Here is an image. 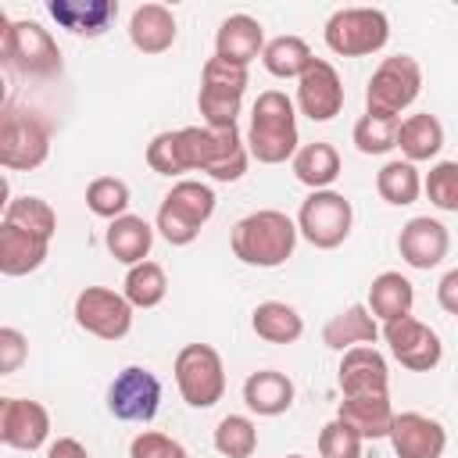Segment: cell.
<instances>
[{
  "mask_svg": "<svg viewBox=\"0 0 458 458\" xmlns=\"http://www.w3.org/2000/svg\"><path fill=\"white\" fill-rule=\"evenodd\" d=\"M233 254L243 261V265H254V268H276L283 265L293 247H297V222L276 208H265V211H250L243 215L236 225H233Z\"/></svg>",
  "mask_w": 458,
  "mask_h": 458,
  "instance_id": "3",
  "label": "cell"
},
{
  "mask_svg": "<svg viewBox=\"0 0 458 458\" xmlns=\"http://www.w3.org/2000/svg\"><path fill=\"white\" fill-rule=\"evenodd\" d=\"M290 165H293L297 182L311 186V193H315V190H329V186L336 182V175H340V154H336L333 143H322V140L304 143V147L293 154Z\"/></svg>",
  "mask_w": 458,
  "mask_h": 458,
  "instance_id": "30",
  "label": "cell"
},
{
  "mask_svg": "<svg viewBox=\"0 0 458 458\" xmlns=\"http://www.w3.org/2000/svg\"><path fill=\"white\" fill-rule=\"evenodd\" d=\"M25 354H29L25 336H21L14 326H4V329H0V376L14 372V369L25 361Z\"/></svg>",
  "mask_w": 458,
  "mask_h": 458,
  "instance_id": "41",
  "label": "cell"
},
{
  "mask_svg": "<svg viewBox=\"0 0 458 458\" xmlns=\"http://www.w3.org/2000/svg\"><path fill=\"white\" fill-rule=\"evenodd\" d=\"M397 125H401V118L361 114V118L354 122L351 140H354V147H358L361 154H386V150L397 147Z\"/></svg>",
  "mask_w": 458,
  "mask_h": 458,
  "instance_id": "37",
  "label": "cell"
},
{
  "mask_svg": "<svg viewBox=\"0 0 458 458\" xmlns=\"http://www.w3.org/2000/svg\"><path fill=\"white\" fill-rule=\"evenodd\" d=\"M247 150L261 165H283L286 157L293 161L297 147V111L293 100L283 89H265L258 93L250 107V125H247Z\"/></svg>",
  "mask_w": 458,
  "mask_h": 458,
  "instance_id": "2",
  "label": "cell"
},
{
  "mask_svg": "<svg viewBox=\"0 0 458 458\" xmlns=\"http://www.w3.org/2000/svg\"><path fill=\"white\" fill-rule=\"evenodd\" d=\"M397 147L404 154V161H429L440 154L444 147V125L437 114L429 111H419V114H408L401 125H397Z\"/></svg>",
  "mask_w": 458,
  "mask_h": 458,
  "instance_id": "28",
  "label": "cell"
},
{
  "mask_svg": "<svg viewBox=\"0 0 458 458\" xmlns=\"http://www.w3.org/2000/svg\"><path fill=\"white\" fill-rule=\"evenodd\" d=\"M247 140L236 125L211 129V125H186L157 132L147 143V165L157 175H182V172H208L218 182H236L247 172Z\"/></svg>",
  "mask_w": 458,
  "mask_h": 458,
  "instance_id": "1",
  "label": "cell"
},
{
  "mask_svg": "<svg viewBox=\"0 0 458 458\" xmlns=\"http://www.w3.org/2000/svg\"><path fill=\"white\" fill-rule=\"evenodd\" d=\"M415 304V290L401 272H379L369 286V311L376 315V322H397L404 315H411Z\"/></svg>",
  "mask_w": 458,
  "mask_h": 458,
  "instance_id": "29",
  "label": "cell"
},
{
  "mask_svg": "<svg viewBox=\"0 0 458 458\" xmlns=\"http://www.w3.org/2000/svg\"><path fill=\"white\" fill-rule=\"evenodd\" d=\"M336 383L344 390V397H361V394H386L390 386V372H386V358L361 344V347H351L344 351L340 358V369H336Z\"/></svg>",
  "mask_w": 458,
  "mask_h": 458,
  "instance_id": "19",
  "label": "cell"
},
{
  "mask_svg": "<svg viewBox=\"0 0 458 458\" xmlns=\"http://www.w3.org/2000/svg\"><path fill=\"white\" fill-rule=\"evenodd\" d=\"M175 386L190 408H211L225 394V365L211 344H186L175 354Z\"/></svg>",
  "mask_w": 458,
  "mask_h": 458,
  "instance_id": "10",
  "label": "cell"
},
{
  "mask_svg": "<svg viewBox=\"0 0 458 458\" xmlns=\"http://www.w3.org/2000/svg\"><path fill=\"white\" fill-rule=\"evenodd\" d=\"M286 458H304V454H286Z\"/></svg>",
  "mask_w": 458,
  "mask_h": 458,
  "instance_id": "44",
  "label": "cell"
},
{
  "mask_svg": "<svg viewBox=\"0 0 458 458\" xmlns=\"http://www.w3.org/2000/svg\"><path fill=\"white\" fill-rule=\"evenodd\" d=\"M447 247H451L447 225L437 222V218H429V215H415V218H408L401 225L397 250H401V258L411 268H437L447 258Z\"/></svg>",
  "mask_w": 458,
  "mask_h": 458,
  "instance_id": "17",
  "label": "cell"
},
{
  "mask_svg": "<svg viewBox=\"0 0 458 458\" xmlns=\"http://www.w3.org/2000/svg\"><path fill=\"white\" fill-rule=\"evenodd\" d=\"M419 89H422V68L415 57L408 54L383 57L365 86V114L401 118V111L415 104Z\"/></svg>",
  "mask_w": 458,
  "mask_h": 458,
  "instance_id": "7",
  "label": "cell"
},
{
  "mask_svg": "<svg viewBox=\"0 0 458 458\" xmlns=\"http://www.w3.org/2000/svg\"><path fill=\"white\" fill-rule=\"evenodd\" d=\"M47 458H89V451L75 440V437H57L47 451Z\"/></svg>",
  "mask_w": 458,
  "mask_h": 458,
  "instance_id": "43",
  "label": "cell"
},
{
  "mask_svg": "<svg viewBox=\"0 0 458 458\" xmlns=\"http://www.w3.org/2000/svg\"><path fill=\"white\" fill-rule=\"evenodd\" d=\"M426 197L440 208V211H451L458 215V161H437L422 182Z\"/></svg>",
  "mask_w": 458,
  "mask_h": 458,
  "instance_id": "38",
  "label": "cell"
},
{
  "mask_svg": "<svg viewBox=\"0 0 458 458\" xmlns=\"http://www.w3.org/2000/svg\"><path fill=\"white\" fill-rule=\"evenodd\" d=\"M351 222H354V208L344 193L336 190H315L304 197L301 211H297V233L318 247V250H333L351 236Z\"/></svg>",
  "mask_w": 458,
  "mask_h": 458,
  "instance_id": "11",
  "label": "cell"
},
{
  "mask_svg": "<svg viewBox=\"0 0 458 458\" xmlns=\"http://www.w3.org/2000/svg\"><path fill=\"white\" fill-rule=\"evenodd\" d=\"M104 243H107V250H111L114 261H122V265L132 268V265L147 261L150 243H154V229H150V222L140 218V215H122V218H114V222L107 225Z\"/></svg>",
  "mask_w": 458,
  "mask_h": 458,
  "instance_id": "27",
  "label": "cell"
},
{
  "mask_svg": "<svg viewBox=\"0 0 458 458\" xmlns=\"http://www.w3.org/2000/svg\"><path fill=\"white\" fill-rule=\"evenodd\" d=\"M390 444L397 458H440L447 447V429L422 411H401L390 426Z\"/></svg>",
  "mask_w": 458,
  "mask_h": 458,
  "instance_id": "18",
  "label": "cell"
},
{
  "mask_svg": "<svg viewBox=\"0 0 458 458\" xmlns=\"http://www.w3.org/2000/svg\"><path fill=\"white\" fill-rule=\"evenodd\" d=\"M318 454L322 458H361V437L347 422L333 419L318 433Z\"/></svg>",
  "mask_w": 458,
  "mask_h": 458,
  "instance_id": "39",
  "label": "cell"
},
{
  "mask_svg": "<svg viewBox=\"0 0 458 458\" xmlns=\"http://www.w3.org/2000/svg\"><path fill=\"white\" fill-rule=\"evenodd\" d=\"M250 329L265 344H293L304 333V318L297 315V308H290L283 301H261L250 315Z\"/></svg>",
  "mask_w": 458,
  "mask_h": 458,
  "instance_id": "31",
  "label": "cell"
},
{
  "mask_svg": "<svg viewBox=\"0 0 458 458\" xmlns=\"http://www.w3.org/2000/svg\"><path fill=\"white\" fill-rule=\"evenodd\" d=\"M243 404L254 415H265V419L290 411V404H293V383H290V376H283L276 369L250 372L243 379Z\"/></svg>",
  "mask_w": 458,
  "mask_h": 458,
  "instance_id": "25",
  "label": "cell"
},
{
  "mask_svg": "<svg viewBox=\"0 0 458 458\" xmlns=\"http://www.w3.org/2000/svg\"><path fill=\"white\" fill-rule=\"evenodd\" d=\"M258 447V429L247 415H225L215 426V451L225 458H250Z\"/></svg>",
  "mask_w": 458,
  "mask_h": 458,
  "instance_id": "36",
  "label": "cell"
},
{
  "mask_svg": "<svg viewBox=\"0 0 458 458\" xmlns=\"http://www.w3.org/2000/svg\"><path fill=\"white\" fill-rule=\"evenodd\" d=\"M265 50V29L250 14H229L215 32V57L247 68Z\"/></svg>",
  "mask_w": 458,
  "mask_h": 458,
  "instance_id": "22",
  "label": "cell"
},
{
  "mask_svg": "<svg viewBox=\"0 0 458 458\" xmlns=\"http://www.w3.org/2000/svg\"><path fill=\"white\" fill-rule=\"evenodd\" d=\"M75 322L97 340H122L132 329V304L107 286H86L75 297Z\"/></svg>",
  "mask_w": 458,
  "mask_h": 458,
  "instance_id": "12",
  "label": "cell"
},
{
  "mask_svg": "<svg viewBox=\"0 0 458 458\" xmlns=\"http://www.w3.org/2000/svg\"><path fill=\"white\" fill-rule=\"evenodd\" d=\"M50 154V125L18 104H4L0 114V165L11 172H32Z\"/></svg>",
  "mask_w": 458,
  "mask_h": 458,
  "instance_id": "6",
  "label": "cell"
},
{
  "mask_svg": "<svg viewBox=\"0 0 458 458\" xmlns=\"http://www.w3.org/2000/svg\"><path fill=\"white\" fill-rule=\"evenodd\" d=\"M261 61H265L268 75H276V79H301L315 57H311V47L301 36H276V39L265 43Z\"/></svg>",
  "mask_w": 458,
  "mask_h": 458,
  "instance_id": "32",
  "label": "cell"
},
{
  "mask_svg": "<svg viewBox=\"0 0 458 458\" xmlns=\"http://www.w3.org/2000/svg\"><path fill=\"white\" fill-rule=\"evenodd\" d=\"M336 419L347 422L361 440H379V437H390V426L397 415L386 394H361V397H344Z\"/></svg>",
  "mask_w": 458,
  "mask_h": 458,
  "instance_id": "23",
  "label": "cell"
},
{
  "mask_svg": "<svg viewBox=\"0 0 458 458\" xmlns=\"http://www.w3.org/2000/svg\"><path fill=\"white\" fill-rule=\"evenodd\" d=\"M437 304H440L447 315H458V268L444 272V279L437 283Z\"/></svg>",
  "mask_w": 458,
  "mask_h": 458,
  "instance_id": "42",
  "label": "cell"
},
{
  "mask_svg": "<svg viewBox=\"0 0 458 458\" xmlns=\"http://www.w3.org/2000/svg\"><path fill=\"white\" fill-rule=\"evenodd\" d=\"M211 215H215V190L197 179H179L157 208V233L172 247H186L200 236V225Z\"/></svg>",
  "mask_w": 458,
  "mask_h": 458,
  "instance_id": "5",
  "label": "cell"
},
{
  "mask_svg": "<svg viewBox=\"0 0 458 458\" xmlns=\"http://www.w3.org/2000/svg\"><path fill=\"white\" fill-rule=\"evenodd\" d=\"M376 190L386 204L394 208H404V204H415L419 193H422V179H419V168L411 161H386L376 175Z\"/></svg>",
  "mask_w": 458,
  "mask_h": 458,
  "instance_id": "34",
  "label": "cell"
},
{
  "mask_svg": "<svg viewBox=\"0 0 458 458\" xmlns=\"http://www.w3.org/2000/svg\"><path fill=\"white\" fill-rule=\"evenodd\" d=\"M175 14L165 4H140L129 18V39L140 54H165L175 43Z\"/></svg>",
  "mask_w": 458,
  "mask_h": 458,
  "instance_id": "24",
  "label": "cell"
},
{
  "mask_svg": "<svg viewBox=\"0 0 458 458\" xmlns=\"http://www.w3.org/2000/svg\"><path fill=\"white\" fill-rule=\"evenodd\" d=\"M376 336H379V326H376V315L369 311V304L344 308L322 329V344L340 351V354L351 351V347H361V344H376Z\"/></svg>",
  "mask_w": 458,
  "mask_h": 458,
  "instance_id": "26",
  "label": "cell"
},
{
  "mask_svg": "<svg viewBox=\"0 0 458 458\" xmlns=\"http://www.w3.org/2000/svg\"><path fill=\"white\" fill-rule=\"evenodd\" d=\"M86 208L97 215V218H122L125 208H129V182L125 179H114V175H100L86 186Z\"/></svg>",
  "mask_w": 458,
  "mask_h": 458,
  "instance_id": "35",
  "label": "cell"
},
{
  "mask_svg": "<svg viewBox=\"0 0 458 458\" xmlns=\"http://www.w3.org/2000/svg\"><path fill=\"white\" fill-rule=\"evenodd\" d=\"M50 18L72 36H104L118 18V0H50Z\"/></svg>",
  "mask_w": 458,
  "mask_h": 458,
  "instance_id": "21",
  "label": "cell"
},
{
  "mask_svg": "<svg viewBox=\"0 0 458 458\" xmlns=\"http://www.w3.org/2000/svg\"><path fill=\"white\" fill-rule=\"evenodd\" d=\"M129 458H190V454L175 437L157 433V429H143V433L132 437Z\"/></svg>",
  "mask_w": 458,
  "mask_h": 458,
  "instance_id": "40",
  "label": "cell"
},
{
  "mask_svg": "<svg viewBox=\"0 0 458 458\" xmlns=\"http://www.w3.org/2000/svg\"><path fill=\"white\" fill-rule=\"evenodd\" d=\"M383 340L390 344V354H394L404 369H411V372H429V369H437L440 358H444L440 336H437L426 322H419V318H411V315H404V318H397V322H386V326H383Z\"/></svg>",
  "mask_w": 458,
  "mask_h": 458,
  "instance_id": "14",
  "label": "cell"
},
{
  "mask_svg": "<svg viewBox=\"0 0 458 458\" xmlns=\"http://www.w3.org/2000/svg\"><path fill=\"white\" fill-rule=\"evenodd\" d=\"M297 107L311 122H329V118L340 114V107H344V82H340V75H336V68L329 61L315 57L308 64V72L297 79Z\"/></svg>",
  "mask_w": 458,
  "mask_h": 458,
  "instance_id": "16",
  "label": "cell"
},
{
  "mask_svg": "<svg viewBox=\"0 0 458 458\" xmlns=\"http://www.w3.org/2000/svg\"><path fill=\"white\" fill-rule=\"evenodd\" d=\"M50 240L54 236H47L39 229H21V225H11V222H0V272L4 276L36 272L47 261Z\"/></svg>",
  "mask_w": 458,
  "mask_h": 458,
  "instance_id": "20",
  "label": "cell"
},
{
  "mask_svg": "<svg viewBox=\"0 0 458 458\" xmlns=\"http://www.w3.org/2000/svg\"><path fill=\"white\" fill-rule=\"evenodd\" d=\"M161 404V383L150 369L129 365L107 386V411L122 422H150Z\"/></svg>",
  "mask_w": 458,
  "mask_h": 458,
  "instance_id": "13",
  "label": "cell"
},
{
  "mask_svg": "<svg viewBox=\"0 0 458 458\" xmlns=\"http://www.w3.org/2000/svg\"><path fill=\"white\" fill-rule=\"evenodd\" d=\"M390 39V21L379 7H340L326 21V47L340 57H365L383 50Z\"/></svg>",
  "mask_w": 458,
  "mask_h": 458,
  "instance_id": "9",
  "label": "cell"
},
{
  "mask_svg": "<svg viewBox=\"0 0 458 458\" xmlns=\"http://www.w3.org/2000/svg\"><path fill=\"white\" fill-rule=\"evenodd\" d=\"M125 301L132 308H157L168 293V276L157 261H140L125 272V286H122Z\"/></svg>",
  "mask_w": 458,
  "mask_h": 458,
  "instance_id": "33",
  "label": "cell"
},
{
  "mask_svg": "<svg viewBox=\"0 0 458 458\" xmlns=\"http://www.w3.org/2000/svg\"><path fill=\"white\" fill-rule=\"evenodd\" d=\"M247 82H250L247 68L229 64L222 57H208V64L200 72V93H197V107L204 114V125H211V129L236 125Z\"/></svg>",
  "mask_w": 458,
  "mask_h": 458,
  "instance_id": "8",
  "label": "cell"
},
{
  "mask_svg": "<svg viewBox=\"0 0 458 458\" xmlns=\"http://www.w3.org/2000/svg\"><path fill=\"white\" fill-rule=\"evenodd\" d=\"M4 21L0 32V57L11 72L25 75V79H50L61 72V50L54 43V36L39 25V21Z\"/></svg>",
  "mask_w": 458,
  "mask_h": 458,
  "instance_id": "4",
  "label": "cell"
},
{
  "mask_svg": "<svg viewBox=\"0 0 458 458\" xmlns=\"http://www.w3.org/2000/svg\"><path fill=\"white\" fill-rule=\"evenodd\" d=\"M50 437V411L29 397L0 401V440L14 451H39Z\"/></svg>",
  "mask_w": 458,
  "mask_h": 458,
  "instance_id": "15",
  "label": "cell"
}]
</instances>
